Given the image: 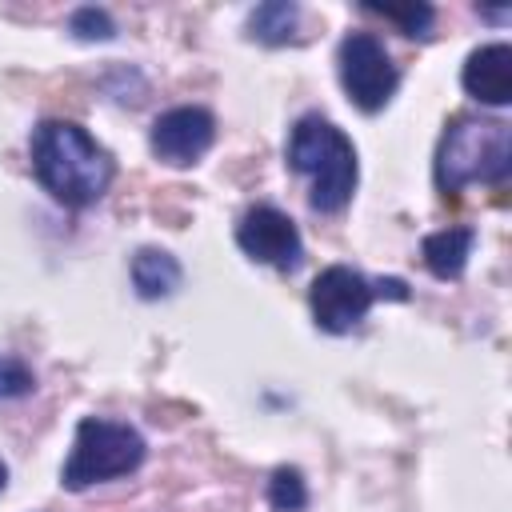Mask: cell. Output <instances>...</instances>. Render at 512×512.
<instances>
[{
    "label": "cell",
    "instance_id": "2",
    "mask_svg": "<svg viewBox=\"0 0 512 512\" xmlns=\"http://www.w3.org/2000/svg\"><path fill=\"white\" fill-rule=\"evenodd\" d=\"M288 164L312 180V208L340 212L356 188V148L352 140L324 116L296 120L288 136Z\"/></svg>",
    "mask_w": 512,
    "mask_h": 512
},
{
    "label": "cell",
    "instance_id": "15",
    "mask_svg": "<svg viewBox=\"0 0 512 512\" xmlns=\"http://www.w3.org/2000/svg\"><path fill=\"white\" fill-rule=\"evenodd\" d=\"M32 372L16 360V356H0V400H12V396H28L32 392Z\"/></svg>",
    "mask_w": 512,
    "mask_h": 512
},
{
    "label": "cell",
    "instance_id": "4",
    "mask_svg": "<svg viewBox=\"0 0 512 512\" xmlns=\"http://www.w3.org/2000/svg\"><path fill=\"white\" fill-rule=\"evenodd\" d=\"M140 460H144V436L132 424L88 416L76 424V440L64 460V488L80 492L88 484L128 476L132 468H140Z\"/></svg>",
    "mask_w": 512,
    "mask_h": 512
},
{
    "label": "cell",
    "instance_id": "11",
    "mask_svg": "<svg viewBox=\"0 0 512 512\" xmlns=\"http://www.w3.org/2000/svg\"><path fill=\"white\" fill-rule=\"evenodd\" d=\"M132 284L144 300H160V296H172L180 288V264L176 256L160 252V248H140L132 256Z\"/></svg>",
    "mask_w": 512,
    "mask_h": 512
},
{
    "label": "cell",
    "instance_id": "17",
    "mask_svg": "<svg viewBox=\"0 0 512 512\" xmlns=\"http://www.w3.org/2000/svg\"><path fill=\"white\" fill-rule=\"evenodd\" d=\"M4 484H8V468H4V460H0V492H4Z\"/></svg>",
    "mask_w": 512,
    "mask_h": 512
},
{
    "label": "cell",
    "instance_id": "6",
    "mask_svg": "<svg viewBox=\"0 0 512 512\" xmlns=\"http://www.w3.org/2000/svg\"><path fill=\"white\" fill-rule=\"evenodd\" d=\"M372 300H376L372 284H368L356 268H348V264L324 268V272L312 280V292H308L312 316H316V324H320L324 332H352V328L368 316Z\"/></svg>",
    "mask_w": 512,
    "mask_h": 512
},
{
    "label": "cell",
    "instance_id": "7",
    "mask_svg": "<svg viewBox=\"0 0 512 512\" xmlns=\"http://www.w3.org/2000/svg\"><path fill=\"white\" fill-rule=\"evenodd\" d=\"M236 244H240L244 256L260 260V264H272L280 272H292L304 256L296 224L280 208H268V204H256V208L244 212V220L236 224Z\"/></svg>",
    "mask_w": 512,
    "mask_h": 512
},
{
    "label": "cell",
    "instance_id": "10",
    "mask_svg": "<svg viewBox=\"0 0 512 512\" xmlns=\"http://www.w3.org/2000/svg\"><path fill=\"white\" fill-rule=\"evenodd\" d=\"M472 240L476 232L472 228H444V232H432L424 236V264L432 276L440 280H456L472 256Z\"/></svg>",
    "mask_w": 512,
    "mask_h": 512
},
{
    "label": "cell",
    "instance_id": "16",
    "mask_svg": "<svg viewBox=\"0 0 512 512\" xmlns=\"http://www.w3.org/2000/svg\"><path fill=\"white\" fill-rule=\"evenodd\" d=\"M72 32H76L80 40H108V36L116 32V24H112V16H108L104 8H80V12L72 16Z\"/></svg>",
    "mask_w": 512,
    "mask_h": 512
},
{
    "label": "cell",
    "instance_id": "3",
    "mask_svg": "<svg viewBox=\"0 0 512 512\" xmlns=\"http://www.w3.org/2000/svg\"><path fill=\"white\" fill-rule=\"evenodd\" d=\"M512 168V132L504 120L460 116L440 136L436 184L440 192H460L464 184H500Z\"/></svg>",
    "mask_w": 512,
    "mask_h": 512
},
{
    "label": "cell",
    "instance_id": "12",
    "mask_svg": "<svg viewBox=\"0 0 512 512\" xmlns=\"http://www.w3.org/2000/svg\"><path fill=\"white\" fill-rule=\"evenodd\" d=\"M296 28V4L288 0H272V4H260L252 16H248V32L264 44H284Z\"/></svg>",
    "mask_w": 512,
    "mask_h": 512
},
{
    "label": "cell",
    "instance_id": "14",
    "mask_svg": "<svg viewBox=\"0 0 512 512\" xmlns=\"http://www.w3.org/2000/svg\"><path fill=\"white\" fill-rule=\"evenodd\" d=\"M368 12H380L384 20L400 24L404 36H428L432 16H436L428 4H368Z\"/></svg>",
    "mask_w": 512,
    "mask_h": 512
},
{
    "label": "cell",
    "instance_id": "9",
    "mask_svg": "<svg viewBox=\"0 0 512 512\" xmlns=\"http://www.w3.org/2000/svg\"><path fill=\"white\" fill-rule=\"evenodd\" d=\"M464 88L480 104H508L512 100V48L508 44H484L464 64Z\"/></svg>",
    "mask_w": 512,
    "mask_h": 512
},
{
    "label": "cell",
    "instance_id": "8",
    "mask_svg": "<svg viewBox=\"0 0 512 512\" xmlns=\"http://www.w3.org/2000/svg\"><path fill=\"white\" fill-rule=\"evenodd\" d=\"M212 140H216V120H212V112L192 108V104L172 108V112L156 116V124H152V152H156L164 164H176V168L196 164V160L212 148Z\"/></svg>",
    "mask_w": 512,
    "mask_h": 512
},
{
    "label": "cell",
    "instance_id": "5",
    "mask_svg": "<svg viewBox=\"0 0 512 512\" xmlns=\"http://www.w3.org/2000/svg\"><path fill=\"white\" fill-rule=\"evenodd\" d=\"M340 84L360 112H380L392 100L400 72L372 32H352L340 44Z\"/></svg>",
    "mask_w": 512,
    "mask_h": 512
},
{
    "label": "cell",
    "instance_id": "1",
    "mask_svg": "<svg viewBox=\"0 0 512 512\" xmlns=\"http://www.w3.org/2000/svg\"><path fill=\"white\" fill-rule=\"evenodd\" d=\"M32 168L68 208H84L112 184V156L72 120H44L32 132Z\"/></svg>",
    "mask_w": 512,
    "mask_h": 512
},
{
    "label": "cell",
    "instance_id": "13",
    "mask_svg": "<svg viewBox=\"0 0 512 512\" xmlns=\"http://www.w3.org/2000/svg\"><path fill=\"white\" fill-rule=\"evenodd\" d=\"M268 504L276 512H300L308 504V488H304V476L296 468H276L272 480H268Z\"/></svg>",
    "mask_w": 512,
    "mask_h": 512
}]
</instances>
